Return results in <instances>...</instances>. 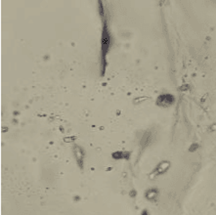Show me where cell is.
<instances>
[{
    "instance_id": "obj_1",
    "label": "cell",
    "mask_w": 216,
    "mask_h": 215,
    "mask_svg": "<svg viewBox=\"0 0 216 215\" xmlns=\"http://www.w3.org/2000/svg\"><path fill=\"white\" fill-rule=\"evenodd\" d=\"M110 34L108 32L107 27H104L103 30V37H102V55L105 56L108 52L109 48H110V42H111Z\"/></svg>"
},
{
    "instance_id": "obj_2",
    "label": "cell",
    "mask_w": 216,
    "mask_h": 215,
    "mask_svg": "<svg viewBox=\"0 0 216 215\" xmlns=\"http://www.w3.org/2000/svg\"><path fill=\"white\" fill-rule=\"evenodd\" d=\"M173 102V97L170 95H162L158 98V103L162 106H168Z\"/></svg>"
},
{
    "instance_id": "obj_3",
    "label": "cell",
    "mask_w": 216,
    "mask_h": 215,
    "mask_svg": "<svg viewBox=\"0 0 216 215\" xmlns=\"http://www.w3.org/2000/svg\"><path fill=\"white\" fill-rule=\"evenodd\" d=\"M74 155H75V156H76V158H77V160H78V162H82V156H83V155H82V150L80 149L79 147H75L74 148Z\"/></svg>"
},
{
    "instance_id": "obj_4",
    "label": "cell",
    "mask_w": 216,
    "mask_h": 215,
    "mask_svg": "<svg viewBox=\"0 0 216 215\" xmlns=\"http://www.w3.org/2000/svg\"><path fill=\"white\" fill-rule=\"evenodd\" d=\"M151 195H152V199H153L154 195H156V193L155 191H149L148 194H147V197H148V199H150Z\"/></svg>"
}]
</instances>
